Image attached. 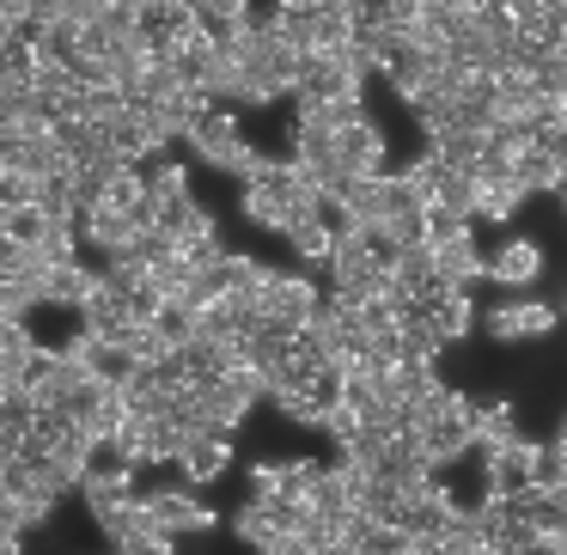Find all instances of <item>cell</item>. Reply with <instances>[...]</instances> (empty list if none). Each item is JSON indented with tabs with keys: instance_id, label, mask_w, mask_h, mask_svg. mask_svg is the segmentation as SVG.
I'll return each instance as SVG.
<instances>
[{
	"instance_id": "cell-13",
	"label": "cell",
	"mask_w": 567,
	"mask_h": 555,
	"mask_svg": "<svg viewBox=\"0 0 567 555\" xmlns=\"http://www.w3.org/2000/svg\"><path fill=\"white\" fill-rule=\"evenodd\" d=\"M482 250H476V233H457V238H440L433 245V269H440L445 287H476L482 281Z\"/></svg>"
},
{
	"instance_id": "cell-12",
	"label": "cell",
	"mask_w": 567,
	"mask_h": 555,
	"mask_svg": "<svg viewBox=\"0 0 567 555\" xmlns=\"http://www.w3.org/2000/svg\"><path fill=\"white\" fill-rule=\"evenodd\" d=\"M80 238H86L92 250H104V257H128L135 250V220H128L123 208H111V202H99V208L80 214Z\"/></svg>"
},
{
	"instance_id": "cell-18",
	"label": "cell",
	"mask_w": 567,
	"mask_h": 555,
	"mask_svg": "<svg viewBox=\"0 0 567 555\" xmlns=\"http://www.w3.org/2000/svg\"><path fill=\"white\" fill-rule=\"evenodd\" d=\"M50 226H55V220L38 208V202H13V208H0V233L19 238V245H31V250L50 238Z\"/></svg>"
},
{
	"instance_id": "cell-8",
	"label": "cell",
	"mask_w": 567,
	"mask_h": 555,
	"mask_svg": "<svg viewBox=\"0 0 567 555\" xmlns=\"http://www.w3.org/2000/svg\"><path fill=\"white\" fill-rule=\"evenodd\" d=\"M482 275H488L494 287H506V294H530L537 287V275H543V250L530 245V238H501L494 245V257L482 263Z\"/></svg>"
},
{
	"instance_id": "cell-2",
	"label": "cell",
	"mask_w": 567,
	"mask_h": 555,
	"mask_svg": "<svg viewBox=\"0 0 567 555\" xmlns=\"http://www.w3.org/2000/svg\"><path fill=\"white\" fill-rule=\"evenodd\" d=\"M415 433H421V452H427L433 470L457 464V458H470V445H476V403L445 384V391L427 403V415L415 421Z\"/></svg>"
},
{
	"instance_id": "cell-20",
	"label": "cell",
	"mask_w": 567,
	"mask_h": 555,
	"mask_svg": "<svg viewBox=\"0 0 567 555\" xmlns=\"http://www.w3.org/2000/svg\"><path fill=\"white\" fill-rule=\"evenodd\" d=\"M513 177H518V189H525V196H537V189H549V196H555L567 172L543 147H525V153H518V165H513Z\"/></svg>"
},
{
	"instance_id": "cell-22",
	"label": "cell",
	"mask_w": 567,
	"mask_h": 555,
	"mask_svg": "<svg viewBox=\"0 0 567 555\" xmlns=\"http://www.w3.org/2000/svg\"><path fill=\"white\" fill-rule=\"evenodd\" d=\"M360 116H367V99H336V104H299V123H318V129H330V135H342V129H354Z\"/></svg>"
},
{
	"instance_id": "cell-24",
	"label": "cell",
	"mask_w": 567,
	"mask_h": 555,
	"mask_svg": "<svg viewBox=\"0 0 567 555\" xmlns=\"http://www.w3.org/2000/svg\"><path fill=\"white\" fill-rule=\"evenodd\" d=\"M196 19L202 31H233V25H250V0H196Z\"/></svg>"
},
{
	"instance_id": "cell-10",
	"label": "cell",
	"mask_w": 567,
	"mask_h": 555,
	"mask_svg": "<svg viewBox=\"0 0 567 555\" xmlns=\"http://www.w3.org/2000/svg\"><path fill=\"white\" fill-rule=\"evenodd\" d=\"M99 281L104 275L99 269H86V263H50L43 269V281H38V306H68V311H80L92 294H99Z\"/></svg>"
},
{
	"instance_id": "cell-29",
	"label": "cell",
	"mask_w": 567,
	"mask_h": 555,
	"mask_svg": "<svg viewBox=\"0 0 567 555\" xmlns=\"http://www.w3.org/2000/svg\"><path fill=\"white\" fill-rule=\"evenodd\" d=\"M561 311H567V306H561Z\"/></svg>"
},
{
	"instance_id": "cell-16",
	"label": "cell",
	"mask_w": 567,
	"mask_h": 555,
	"mask_svg": "<svg viewBox=\"0 0 567 555\" xmlns=\"http://www.w3.org/2000/svg\"><path fill=\"white\" fill-rule=\"evenodd\" d=\"M226 464H233V440H189L184 458H177V470H184V482H220Z\"/></svg>"
},
{
	"instance_id": "cell-6",
	"label": "cell",
	"mask_w": 567,
	"mask_h": 555,
	"mask_svg": "<svg viewBox=\"0 0 567 555\" xmlns=\"http://www.w3.org/2000/svg\"><path fill=\"white\" fill-rule=\"evenodd\" d=\"M141 506H147V518L159 531H172V537H196V531L220 525V513L189 489H153V494H141Z\"/></svg>"
},
{
	"instance_id": "cell-7",
	"label": "cell",
	"mask_w": 567,
	"mask_h": 555,
	"mask_svg": "<svg viewBox=\"0 0 567 555\" xmlns=\"http://www.w3.org/2000/svg\"><path fill=\"white\" fill-rule=\"evenodd\" d=\"M482 476H488V501H518V494H530V489H537V440L518 433L513 445L488 452Z\"/></svg>"
},
{
	"instance_id": "cell-27",
	"label": "cell",
	"mask_w": 567,
	"mask_h": 555,
	"mask_svg": "<svg viewBox=\"0 0 567 555\" xmlns=\"http://www.w3.org/2000/svg\"><path fill=\"white\" fill-rule=\"evenodd\" d=\"M323 7H336V13H348V0H323Z\"/></svg>"
},
{
	"instance_id": "cell-26",
	"label": "cell",
	"mask_w": 567,
	"mask_h": 555,
	"mask_svg": "<svg viewBox=\"0 0 567 555\" xmlns=\"http://www.w3.org/2000/svg\"><path fill=\"white\" fill-rule=\"evenodd\" d=\"M457 233H470V214H457V208H427V245L457 238Z\"/></svg>"
},
{
	"instance_id": "cell-15",
	"label": "cell",
	"mask_w": 567,
	"mask_h": 555,
	"mask_svg": "<svg viewBox=\"0 0 567 555\" xmlns=\"http://www.w3.org/2000/svg\"><path fill=\"white\" fill-rule=\"evenodd\" d=\"M421 311H427V323L445 336V342H457V336L476 330V299H470V287H445V294H433Z\"/></svg>"
},
{
	"instance_id": "cell-25",
	"label": "cell",
	"mask_w": 567,
	"mask_h": 555,
	"mask_svg": "<svg viewBox=\"0 0 567 555\" xmlns=\"http://www.w3.org/2000/svg\"><path fill=\"white\" fill-rule=\"evenodd\" d=\"M116 555H177V537H172V531L153 525V531H141V537H128Z\"/></svg>"
},
{
	"instance_id": "cell-23",
	"label": "cell",
	"mask_w": 567,
	"mask_h": 555,
	"mask_svg": "<svg viewBox=\"0 0 567 555\" xmlns=\"http://www.w3.org/2000/svg\"><path fill=\"white\" fill-rule=\"evenodd\" d=\"M141 184H147L153 202H165V196H184V189H189V172H184L177 160H165V153H159V160L141 165Z\"/></svg>"
},
{
	"instance_id": "cell-4",
	"label": "cell",
	"mask_w": 567,
	"mask_h": 555,
	"mask_svg": "<svg viewBox=\"0 0 567 555\" xmlns=\"http://www.w3.org/2000/svg\"><path fill=\"white\" fill-rule=\"evenodd\" d=\"M189 147H196L202 165H214V172H226V177H250V172H257V160H262V153L250 147V135L238 129L233 111H208V116H202L196 135H189Z\"/></svg>"
},
{
	"instance_id": "cell-19",
	"label": "cell",
	"mask_w": 567,
	"mask_h": 555,
	"mask_svg": "<svg viewBox=\"0 0 567 555\" xmlns=\"http://www.w3.org/2000/svg\"><path fill=\"white\" fill-rule=\"evenodd\" d=\"M518 440V415L513 403H476V445L482 452H501V445Z\"/></svg>"
},
{
	"instance_id": "cell-28",
	"label": "cell",
	"mask_w": 567,
	"mask_h": 555,
	"mask_svg": "<svg viewBox=\"0 0 567 555\" xmlns=\"http://www.w3.org/2000/svg\"><path fill=\"white\" fill-rule=\"evenodd\" d=\"M555 196H561V208H567V177H561V189H555Z\"/></svg>"
},
{
	"instance_id": "cell-21",
	"label": "cell",
	"mask_w": 567,
	"mask_h": 555,
	"mask_svg": "<svg viewBox=\"0 0 567 555\" xmlns=\"http://www.w3.org/2000/svg\"><path fill=\"white\" fill-rule=\"evenodd\" d=\"M293 470H299V458H262V464H250V501H275V494L293 501Z\"/></svg>"
},
{
	"instance_id": "cell-14",
	"label": "cell",
	"mask_w": 567,
	"mask_h": 555,
	"mask_svg": "<svg viewBox=\"0 0 567 555\" xmlns=\"http://www.w3.org/2000/svg\"><path fill=\"white\" fill-rule=\"evenodd\" d=\"M336 147H342L348 172H360V177H379L384 172V129L372 123V116H360L354 129H342V135H336Z\"/></svg>"
},
{
	"instance_id": "cell-5",
	"label": "cell",
	"mask_w": 567,
	"mask_h": 555,
	"mask_svg": "<svg viewBox=\"0 0 567 555\" xmlns=\"http://www.w3.org/2000/svg\"><path fill=\"white\" fill-rule=\"evenodd\" d=\"M257 311L269 323H281V330H306V323L323 311V294H318V281L299 275V269H269L262 287H257Z\"/></svg>"
},
{
	"instance_id": "cell-1",
	"label": "cell",
	"mask_w": 567,
	"mask_h": 555,
	"mask_svg": "<svg viewBox=\"0 0 567 555\" xmlns=\"http://www.w3.org/2000/svg\"><path fill=\"white\" fill-rule=\"evenodd\" d=\"M318 202L323 196L293 172V160H257V172L245 177L238 208H245V220L257 226V233H281L287 238V226H293L299 214H311Z\"/></svg>"
},
{
	"instance_id": "cell-3",
	"label": "cell",
	"mask_w": 567,
	"mask_h": 555,
	"mask_svg": "<svg viewBox=\"0 0 567 555\" xmlns=\"http://www.w3.org/2000/svg\"><path fill=\"white\" fill-rule=\"evenodd\" d=\"M262 25L275 38H287L299 55H330L336 43H348V13H336L323 0H275L262 13Z\"/></svg>"
},
{
	"instance_id": "cell-9",
	"label": "cell",
	"mask_w": 567,
	"mask_h": 555,
	"mask_svg": "<svg viewBox=\"0 0 567 555\" xmlns=\"http://www.w3.org/2000/svg\"><path fill=\"white\" fill-rule=\"evenodd\" d=\"M555 323H561V311L543 299H506L488 311V336H501V342H543V336H555Z\"/></svg>"
},
{
	"instance_id": "cell-17",
	"label": "cell",
	"mask_w": 567,
	"mask_h": 555,
	"mask_svg": "<svg viewBox=\"0 0 567 555\" xmlns=\"http://www.w3.org/2000/svg\"><path fill=\"white\" fill-rule=\"evenodd\" d=\"M525 208V189L513 184V177H501V184H488V177H476V220H513V214Z\"/></svg>"
},
{
	"instance_id": "cell-11",
	"label": "cell",
	"mask_w": 567,
	"mask_h": 555,
	"mask_svg": "<svg viewBox=\"0 0 567 555\" xmlns=\"http://www.w3.org/2000/svg\"><path fill=\"white\" fill-rule=\"evenodd\" d=\"M80 501L92 506V518H111V513H123V506H135L141 501L135 470H99L92 464L86 476H80Z\"/></svg>"
}]
</instances>
